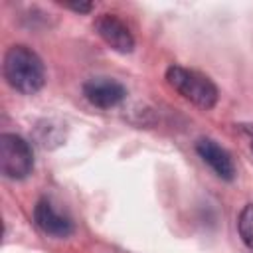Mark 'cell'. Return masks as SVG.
<instances>
[{"label": "cell", "mask_w": 253, "mask_h": 253, "mask_svg": "<svg viewBox=\"0 0 253 253\" xmlns=\"http://www.w3.org/2000/svg\"><path fill=\"white\" fill-rule=\"evenodd\" d=\"M4 77L12 89L34 95L43 87L45 69L36 51L26 45H12L4 55Z\"/></svg>", "instance_id": "cell-1"}, {"label": "cell", "mask_w": 253, "mask_h": 253, "mask_svg": "<svg viewBox=\"0 0 253 253\" xmlns=\"http://www.w3.org/2000/svg\"><path fill=\"white\" fill-rule=\"evenodd\" d=\"M166 81L184 99L202 109H211L217 103V87L208 75L200 71L186 69L182 65H170L166 71Z\"/></svg>", "instance_id": "cell-2"}, {"label": "cell", "mask_w": 253, "mask_h": 253, "mask_svg": "<svg viewBox=\"0 0 253 253\" xmlns=\"http://www.w3.org/2000/svg\"><path fill=\"white\" fill-rule=\"evenodd\" d=\"M34 168V154L30 144L18 136L4 132L0 136V170L10 180L26 178Z\"/></svg>", "instance_id": "cell-3"}, {"label": "cell", "mask_w": 253, "mask_h": 253, "mask_svg": "<svg viewBox=\"0 0 253 253\" xmlns=\"http://www.w3.org/2000/svg\"><path fill=\"white\" fill-rule=\"evenodd\" d=\"M95 30L103 38V42L107 45H111L113 49H117L121 53L132 51L134 38H132L128 26L121 18H117L115 14H101L95 20Z\"/></svg>", "instance_id": "cell-4"}, {"label": "cell", "mask_w": 253, "mask_h": 253, "mask_svg": "<svg viewBox=\"0 0 253 253\" xmlns=\"http://www.w3.org/2000/svg\"><path fill=\"white\" fill-rule=\"evenodd\" d=\"M83 95L91 105L101 109H111V107H117L126 97V89L115 79L95 77L83 85Z\"/></svg>", "instance_id": "cell-5"}, {"label": "cell", "mask_w": 253, "mask_h": 253, "mask_svg": "<svg viewBox=\"0 0 253 253\" xmlns=\"http://www.w3.org/2000/svg\"><path fill=\"white\" fill-rule=\"evenodd\" d=\"M34 221L43 233H47L51 237H67L73 231V221L65 213L57 211L49 200H40L36 204Z\"/></svg>", "instance_id": "cell-6"}, {"label": "cell", "mask_w": 253, "mask_h": 253, "mask_svg": "<svg viewBox=\"0 0 253 253\" xmlns=\"http://www.w3.org/2000/svg\"><path fill=\"white\" fill-rule=\"evenodd\" d=\"M196 150L200 154V158L223 180H233L235 176V166L233 160L229 156V152L225 148H221L215 140L210 138H202L196 142Z\"/></svg>", "instance_id": "cell-7"}, {"label": "cell", "mask_w": 253, "mask_h": 253, "mask_svg": "<svg viewBox=\"0 0 253 253\" xmlns=\"http://www.w3.org/2000/svg\"><path fill=\"white\" fill-rule=\"evenodd\" d=\"M237 227H239V235H241L243 243L253 251V204H247L241 210Z\"/></svg>", "instance_id": "cell-8"}, {"label": "cell", "mask_w": 253, "mask_h": 253, "mask_svg": "<svg viewBox=\"0 0 253 253\" xmlns=\"http://www.w3.org/2000/svg\"><path fill=\"white\" fill-rule=\"evenodd\" d=\"M63 6L65 8H71L75 12H91L93 10V4L91 2H65Z\"/></svg>", "instance_id": "cell-9"}]
</instances>
